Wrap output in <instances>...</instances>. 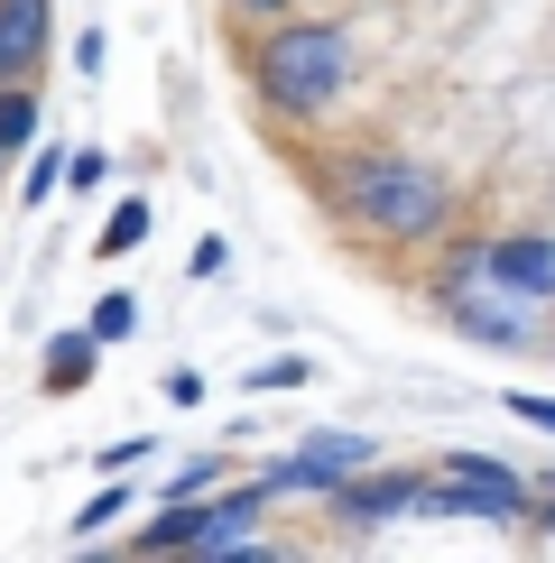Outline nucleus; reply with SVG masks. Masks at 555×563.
<instances>
[{
    "instance_id": "17",
    "label": "nucleus",
    "mask_w": 555,
    "mask_h": 563,
    "mask_svg": "<svg viewBox=\"0 0 555 563\" xmlns=\"http://www.w3.org/2000/svg\"><path fill=\"white\" fill-rule=\"evenodd\" d=\"M214 481H222V462H195V472L167 481V499H214Z\"/></svg>"
},
{
    "instance_id": "11",
    "label": "nucleus",
    "mask_w": 555,
    "mask_h": 563,
    "mask_svg": "<svg viewBox=\"0 0 555 563\" xmlns=\"http://www.w3.org/2000/svg\"><path fill=\"white\" fill-rule=\"evenodd\" d=\"M139 241H149V195H121V203H111V222L92 231V250H102V260H130Z\"/></svg>"
},
{
    "instance_id": "2",
    "label": "nucleus",
    "mask_w": 555,
    "mask_h": 563,
    "mask_svg": "<svg viewBox=\"0 0 555 563\" xmlns=\"http://www.w3.org/2000/svg\"><path fill=\"white\" fill-rule=\"evenodd\" d=\"M250 75H260L269 111L315 121V111H334L342 92H352V37L324 29V19H278V29L260 37V56H250Z\"/></svg>"
},
{
    "instance_id": "3",
    "label": "nucleus",
    "mask_w": 555,
    "mask_h": 563,
    "mask_svg": "<svg viewBox=\"0 0 555 563\" xmlns=\"http://www.w3.org/2000/svg\"><path fill=\"white\" fill-rule=\"evenodd\" d=\"M426 518H527V481L519 472H500L491 453H445V481L426 489Z\"/></svg>"
},
{
    "instance_id": "13",
    "label": "nucleus",
    "mask_w": 555,
    "mask_h": 563,
    "mask_svg": "<svg viewBox=\"0 0 555 563\" xmlns=\"http://www.w3.org/2000/svg\"><path fill=\"white\" fill-rule=\"evenodd\" d=\"M29 139H37V102L19 84H0V148H29Z\"/></svg>"
},
{
    "instance_id": "6",
    "label": "nucleus",
    "mask_w": 555,
    "mask_h": 563,
    "mask_svg": "<svg viewBox=\"0 0 555 563\" xmlns=\"http://www.w3.org/2000/svg\"><path fill=\"white\" fill-rule=\"evenodd\" d=\"M361 462H370L361 434H306V443H296V453L269 472V499H296V489H342Z\"/></svg>"
},
{
    "instance_id": "9",
    "label": "nucleus",
    "mask_w": 555,
    "mask_h": 563,
    "mask_svg": "<svg viewBox=\"0 0 555 563\" xmlns=\"http://www.w3.org/2000/svg\"><path fill=\"white\" fill-rule=\"evenodd\" d=\"M204 508H214V545L204 554H222V545H241V536L269 518V481H241V489H222V499H204Z\"/></svg>"
},
{
    "instance_id": "12",
    "label": "nucleus",
    "mask_w": 555,
    "mask_h": 563,
    "mask_svg": "<svg viewBox=\"0 0 555 563\" xmlns=\"http://www.w3.org/2000/svg\"><path fill=\"white\" fill-rule=\"evenodd\" d=\"M84 333L102 342V351H111V342H130V333H139V296H130V287H111V296H92V323H84Z\"/></svg>"
},
{
    "instance_id": "4",
    "label": "nucleus",
    "mask_w": 555,
    "mask_h": 563,
    "mask_svg": "<svg viewBox=\"0 0 555 563\" xmlns=\"http://www.w3.org/2000/svg\"><path fill=\"white\" fill-rule=\"evenodd\" d=\"M454 277H472V287H500V296H519V305H546V296H555V241H546V231H509V241L463 250V268H454Z\"/></svg>"
},
{
    "instance_id": "7",
    "label": "nucleus",
    "mask_w": 555,
    "mask_h": 563,
    "mask_svg": "<svg viewBox=\"0 0 555 563\" xmlns=\"http://www.w3.org/2000/svg\"><path fill=\"white\" fill-rule=\"evenodd\" d=\"M204 545H214V508L204 499H167L149 527L130 536V554H204Z\"/></svg>"
},
{
    "instance_id": "18",
    "label": "nucleus",
    "mask_w": 555,
    "mask_h": 563,
    "mask_svg": "<svg viewBox=\"0 0 555 563\" xmlns=\"http://www.w3.org/2000/svg\"><path fill=\"white\" fill-rule=\"evenodd\" d=\"M56 185H65V157H56V148H46V157H37V167H29V185H19V195H29V203H46V195H56Z\"/></svg>"
},
{
    "instance_id": "15",
    "label": "nucleus",
    "mask_w": 555,
    "mask_h": 563,
    "mask_svg": "<svg viewBox=\"0 0 555 563\" xmlns=\"http://www.w3.org/2000/svg\"><path fill=\"white\" fill-rule=\"evenodd\" d=\"M102 176H111V157H102V148H65V185H84V195H92Z\"/></svg>"
},
{
    "instance_id": "1",
    "label": "nucleus",
    "mask_w": 555,
    "mask_h": 563,
    "mask_svg": "<svg viewBox=\"0 0 555 563\" xmlns=\"http://www.w3.org/2000/svg\"><path fill=\"white\" fill-rule=\"evenodd\" d=\"M334 195L342 213H352L361 231H380V241H435L454 213V185L426 167V157L407 148H361L352 167H334Z\"/></svg>"
},
{
    "instance_id": "16",
    "label": "nucleus",
    "mask_w": 555,
    "mask_h": 563,
    "mask_svg": "<svg viewBox=\"0 0 555 563\" xmlns=\"http://www.w3.org/2000/svg\"><path fill=\"white\" fill-rule=\"evenodd\" d=\"M315 379V369H306V351H278V361L260 369V388H306Z\"/></svg>"
},
{
    "instance_id": "8",
    "label": "nucleus",
    "mask_w": 555,
    "mask_h": 563,
    "mask_svg": "<svg viewBox=\"0 0 555 563\" xmlns=\"http://www.w3.org/2000/svg\"><path fill=\"white\" fill-rule=\"evenodd\" d=\"M46 10L56 0H0V84H19L46 56Z\"/></svg>"
},
{
    "instance_id": "10",
    "label": "nucleus",
    "mask_w": 555,
    "mask_h": 563,
    "mask_svg": "<svg viewBox=\"0 0 555 563\" xmlns=\"http://www.w3.org/2000/svg\"><path fill=\"white\" fill-rule=\"evenodd\" d=\"M92 361H102V342H92V333H56V342H46V388H56V397L92 388Z\"/></svg>"
},
{
    "instance_id": "20",
    "label": "nucleus",
    "mask_w": 555,
    "mask_h": 563,
    "mask_svg": "<svg viewBox=\"0 0 555 563\" xmlns=\"http://www.w3.org/2000/svg\"><path fill=\"white\" fill-rule=\"evenodd\" d=\"M231 10H250V19H269V10H287V0H231Z\"/></svg>"
},
{
    "instance_id": "14",
    "label": "nucleus",
    "mask_w": 555,
    "mask_h": 563,
    "mask_svg": "<svg viewBox=\"0 0 555 563\" xmlns=\"http://www.w3.org/2000/svg\"><path fill=\"white\" fill-rule=\"evenodd\" d=\"M121 508H130V489H121V472H111V489H92V499L75 508V536H102L111 518H121Z\"/></svg>"
},
{
    "instance_id": "5",
    "label": "nucleus",
    "mask_w": 555,
    "mask_h": 563,
    "mask_svg": "<svg viewBox=\"0 0 555 563\" xmlns=\"http://www.w3.org/2000/svg\"><path fill=\"white\" fill-rule=\"evenodd\" d=\"M324 499H334V518L342 527H389V518H426V481L416 472H361L342 481V489H324Z\"/></svg>"
},
{
    "instance_id": "19",
    "label": "nucleus",
    "mask_w": 555,
    "mask_h": 563,
    "mask_svg": "<svg viewBox=\"0 0 555 563\" xmlns=\"http://www.w3.org/2000/svg\"><path fill=\"white\" fill-rule=\"evenodd\" d=\"M509 416H527L537 434H555V397H509Z\"/></svg>"
}]
</instances>
